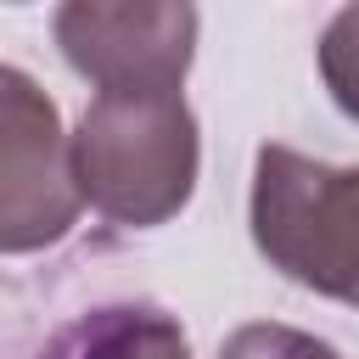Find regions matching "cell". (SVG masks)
<instances>
[{
    "label": "cell",
    "instance_id": "1",
    "mask_svg": "<svg viewBox=\"0 0 359 359\" xmlns=\"http://www.w3.org/2000/svg\"><path fill=\"white\" fill-rule=\"evenodd\" d=\"M196 112L180 90H112L95 95L73 135L79 196L129 230L168 224L196 191Z\"/></svg>",
    "mask_w": 359,
    "mask_h": 359
},
{
    "label": "cell",
    "instance_id": "2",
    "mask_svg": "<svg viewBox=\"0 0 359 359\" xmlns=\"http://www.w3.org/2000/svg\"><path fill=\"white\" fill-rule=\"evenodd\" d=\"M252 241L286 280L359 309V168L258 146Z\"/></svg>",
    "mask_w": 359,
    "mask_h": 359
},
{
    "label": "cell",
    "instance_id": "3",
    "mask_svg": "<svg viewBox=\"0 0 359 359\" xmlns=\"http://www.w3.org/2000/svg\"><path fill=\"white\" fill-rule=\"evenodd\" d=\"M79 208L73 135H62L56 101L22 67H0V247H50L73 230Z\"/></svg>",
    "mask_w": 359,
    "mask_h": 359
},
{
    "label": "cell",
    "instance_id": "4",
    "mask_svg": "<svg viewBox=\"0 0 359 359\" xmlns=\"http://www.w3.org/2000/svg\"><path fill=\"white\" fill-rule=\"evenodd\" d=\"M56 45L73 73L112 90H180L196 56V11L191 6H101L73 0L56 11Z\"/></svg>",
    "mask_w": 359,
    "mask_h": 359
},
{
    "label": "cell",
    "instance_id": "5",
    "mask_svg": "<svg viewBox=\"0 0 359 359\" xmlns=\"http://www.w3.org/2000/svg\"><path fill=\"white\" fill-rule=\"evenodd\" d=\"M45 359H191V348H185L180 320H168L163 309L112 303V309H90L67 331H56Z\"/></svg>",
    "mask_w": 359,
    "mask_h": 359
},
{
    "label": "cell",
    "instance_id": "6",
    "mask_svg": "<svg viewBox=\"0 0 359 359\" xmlns=\"http://www.w3.org/2000/svg\"><path fill=\"white\" fill-rule=\"evenodd\" d=\"M320 79L342 118L359 123V6H342L320 34Z\"/></svg>",
    "mask_w": 359,
    "mask_h": 359
},
{
    "label": "cell",
    "instance_id": "7",
    "mask_svg": "<svg viewBox=\"0 0 359 359\" xmlns=\"http://www.w3.org/2000/svg\"><path fill=\"white\" fill-rule=\"evenodd\" d=\"M219 359H342L331 342L297 331V325H275V320H252L236 325L219 348Z\"/></svg>",
    "mask_w": 359,
    "mask_h": 359
}]
</instances>
